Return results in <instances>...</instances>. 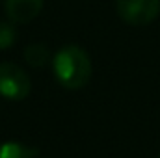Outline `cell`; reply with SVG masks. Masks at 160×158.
<instances>
[{"mask_svg":"<svg viewBox=\"0 0 160 158\" xmlns=\"http://www.w3.org/2000/svg\"><path fill=\"white\" fill-rule=\"evenodd\" d=\"M157 158H160V155H158V156H157Z\"/></svg>","mask_w":160,"mask_h":158,"instance_id":"ba28073f","label":"cell"},{"mask_svg":"<svg viewBox=\"0 0 160 158\" xmlns=\"http://www.w3.org/2000/svg\"><path fill=\"white\" fill-rule=\"evenodd\" d=\"M52 71L65 89H82L91 78L89 54L78 45H65L52 56Z\"/></svg>","mask_w":160,"mask_h":158,"instance_id":"6da1fadb","label":"cell"},{"mask_svg":"<svg viewBox=\"0 0 160 158\" xmlns=\"http://www.w3.org/2000/svg\"><path fill=\"white\" fill-rule=\"evenodd\" d=\"M38 149L19 141H6L0 145V158H36Z\"/></svg>","mask_w":160,"mask_h":158,"instance_id":"8992f818","label":"cell"},{"mask_svg":"<svg viewBox=\"0 0 160 158\" xmlns=\"http://www.w3.org/2000/svg\"><path fill=\"white\" fill-rule=\"evenodd\" d=\"M22 54H24V60H26L32 67H43V65H47L48 62H52L50 50H48L45 45H41V43L28 45Z\"/></svg>","mask_w":160,"mask_h":158,"instance_id":"5b68a950","label":"cell"},{"mask_svg":"<svg viewBox=\"0 0 160 158\" xmlns=\"http://www.w3.org/2000/svg\"><path fill=\"white\" fill-rule=\"evenodd\" d=\"M116 11L127 24L145 26L158 17L160 0H116Z\"/></svg>","mask_w":160,"mask_h":158,"instance_id":"3957f363","label":"cell"},{"mask_svg":"<svg viewBox=\"0 0 160 158\" xmlns=\"http://www.w3.org/2000/svg\"><path fill=\"white\" fill-rule=\"evenodd\" d=\"M6 15L15 24L32 22L43 9V0H6L4 2Z\"/></svg>","mask_w":160,"mask_h":158,"instance_id":"277c9868","label":"cell"},{"mask_svg":"<svg viewBox=\"0 0 160 158\" xmlns=\"http://www.w3.org/2000/svg\"><path fill=\"white\" fill-rule=\"evenodd\" d=\"M32 82L22 67L17 63H0V95L9 101H22L30 95Z\"/></svg>","mask_w":160,"mask_h":158,"instance_id":"7a4b0ae2","label":"cell"},{"mask_svg":"<svg viewBox=\"0 0 160 158\" xmlns=\"http://www.w3.org/2000/svg\"><path fill=\"white\" fill-rule=\"evenodd\" d=\"M17 41V30L11 22H0V50L9 48Z\"/></svg>","mask_w":160,"mask_h":158,"instance_id":"52a82bcc","label":"cell"}]
</instances>
